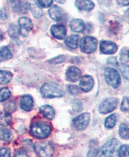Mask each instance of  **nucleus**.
I'll return each instance as SVG.
<instances>
[{"label":"nucleus","mask_w":140,"mask_h":157,"mask_svg":"<svg viewBox=\"0 0 140 157\" xmlns=\"http://www.w3.org/2000/svg\"><path fill=\"white\" fill-rule=\"evenodd\" d=\"M53 1L52 0H43V1H37V3L40 6L43 7H49L52 6Z\"/></svg>","instance_id":"obj_35"},{"label":"nucleus","mask_w":140,"mask_h":157,"mask_svg":"<svg viewBox=\"0 0 140 157\" xmlns=\"http://www.w3.org/2000/svg\"><path fill=\"white\" fill-rule=\"evenodd\" d=\"M119 157H129V146L122 145L119 150Z\"/></svg>","instance_id":"obj_32"},{"label":"nucleus","mask_w":140,"mask_h":157,"mask_svg":"<svg viewBox=\"0 0 140 157\" xmlns=\"http://www.w3.org/2000/svg\"><path fill=\"white\" fill-rule=\"evenodd\" d=\"M20 28L19 34L23 37L28 36L29 33L33 28L32 21L29 18L26 17H22L19 18L18 21Z\"/></svg>","instance_id":"obj_9"},{"label":"nucleus","mask_w":140,"mask_h":157,"mask_svg":"<svg viewBox=\"0 0 140 157\" xmlns=\"http://www.w3.org/2000/svg\"><path fill=\"white\" fill-rule=\"evenodd\" d=\"M118 146V142L115 139H111L104 144L95 157H112L115 154Z\"/></svg>","instance_id":"obj_5"},{"label":"nucleus","mask_w":140,"mask_h":157,"mask_svg":"<svg viewBox=\"0 0 140 157\" xmlns=\"http://www.w3.org/2000/svg\"><path fill=\"white\" fill-rule=\"evenodd\" d=\"M117 117L115 115L112 114L108 116L104 121V126L107 128L110 129L115 126Z\"/></svg>","instance_id":"obj_26"},{"label":"nucleus","mask_w":140,"mask_h":157,"mask_svg":"<svg viewBox=\"0 0 140 157\" xmlns=\"http://www.w3.org/2000/svg\"><path fill=\"white\" fill-rule=\"evenodd\" d=\"M7 18V13L5 9H1L0 10V19L5 20Z\"/></svg>","instance_id":"obj_40"},{"label":"nucleus","mask_w":140,"mask_h":157,"mask_svg":"<svg viewBox=\"0 0 140 157\" xmlns=\"http://www.w3.org/2000/svg\"><path fill=\"white\" fill-rule=\"evenodd\" d=\"M51 132L50 125L44 122H37L33 124L31 127L33 136L37 138H45L49 136Z\"/></svg>","instance_id":"obj_2"},{"label":"nucleus","mask_w":140,"mask_h":157,"mask_svg":"<svg viewBox=\"0 0 140 157\" xmlns=\"http://www.w3.org/2000/svg\"><path fill=\"white\" fill-rule=\"evenodd\" d=\"M6 109L7 112H13L15 111L16 109V104L15 103L13 102H8V103L6 105Z\"/></svg>","instance_id":"obj_37"},{"label":"nucleus","mask_w":140,"mask_h":157,"mask_svg":"<svg viewBox=\"0 0 140 157\" xmlns=\"http://www.w3.org/2000/svg\"><path fill=\"white\" fill-rule=\"evenodd\" d=\"M121 71L122 72L123 75L125 77V78H128V66L127 65H124V64H121L120 67Z\"/></svg>","instance_id":"obj_36"},{"label":"nucleus","mask_w":140,"mask_h":157,"mask_svg":"<svg viewBox=\"0 0 140 157\" xmlns=\"http://www.w3.org/2000/svg\"><path fill=\"white\" fill-rule=\"evenodd\" d=\"M13 78L12 73L8 71L0 70V84L8 83Z\"/></svg>","instance_id":"obj_22"},{"label":"nucleus","mask_w":140,"mask_h":157,"mask_svg":"<svg viewBox=\"0 0 140 157\" xmlns=\"http://www.w3.org/2000/svg\"><path fill=\"white\" fill-rule=\"evenodd\" d=\"M30 9L33 15L36 18H39L43 15V11L38 6H33L32 7L31 6Z\"/></svg>","instance_id":"obj_29"},{"label":"nucleus","mask_w":140,"mask_h":157,"mask_svg":"<svg viewBox=\"0 0 140 157\" xmlns=\"http://www.w3.org/2000/svg\"><path fill=\"white\" fill-rule=\"evenodd\" d=\"M14 157H29L26 152L24 150H20L17 151L15 153Z\"/></svg>","instance_id":"obj_39"},{"label":"nucleus","mask_w":140,"mask_h":157,"mask_svg":"<svg viewBox=\"0 0 140 157\" xmlns=\"http://www.w3.org/2000/svg\"><path fill=\"white\" fill-rule=\"evenodd\" d=\"M0 157H11L10 150L7 148H0Z\"/></svg>","instance_id":"obj_38"},{"label":"nucleus","mask_w":140,"mask_h":157,"mask_svg":"<svg viewBox=\"0 0 140 157\" xmlns=\"http://www.w3.org/2000/svg\"><path fill=\"white\" fill-rule=\"evenodd\" d=\"M49 15L52 20L59 21L63 18L64 13L63 9L58 6H54L49 10Z\"/></svg>","instance_id":"obj_16"},{"label":"nucleus","mask_w":140,"mask_h":157,"mask_svg":"<svg viewBox=\"0 0 140 157\" xmlns=\"http://www.w3.org/2000/svg\"><path fill=\"white\" fill-rule=\"evenodd\" d=\"M98 41L94 37L84 36L80 41V48L84 54H92L97 49Z\"/></svg>","instance_id":"obj_3"},{"label":"nucleus","mask_w":140,"mask_h":157,"mask_svg":"<svg viewBox=\"0 0 140 157\" xmlns=\"http://www.w3.org/2000/svg\"><path fill=\"white\" fill-rule=\"evenodd\" d=\"M118 100L114 97H110L106 98L99 106V112L106 114L114 111L118 105Z\"/></svg>","instance_id":"obj_6"},{"label":"nucleus","mask_w":140,"mask_h":157,"mask_svg":"<svg viewBox=\"0 0 140 157\" xmlns=\"http://www.w3.org/2000/svg\"><path fill=\"white\" fill-rule=\"evenodd\" d=\"M11 96V92L7 88L0 89V102H3Z\"/></svg>","instance_id":"obj_28"},{"label":"nucleus","mask_w":140,"mask_h":157,"mask_svg":"<svg viewBox=\"0 0 140 157\" xmlns=\"http://www.w3.org/2000/svg\"><path fill=\"white\" fill-rule=\"evenodd\" d=\"M94 86V80L91 76L85 75L81 77L79 82V87L82 91L88 92L91 91Z\"/></svg>","instance_id":"obj_14"},{"label":"nucleus","mask_w":140,"mask_h":157,"mask_svg":"<svg viewBox=\"0 0 140 157\" xmlns=\"http://www.w3.org/2000/svg\"><path fill=\"white\" fill-rule=\"evenodd\" d=\"M12 121V117L9 113L6 111L0 112V125L3 126H7L11 124Z\"/></svg>","instance_id":"obj_20"},{"label":"nucleus","mask_w":140,"mask_h":157,"mask_svg":"<svg viewBox=\"0 0 140 157\" xmlns=\"http://www.w3.org/2000/svg\"><path fill=\"white\" fill-rule=\"evenodd\" d=\"M66 60V56L65 55H59L49 60V63L52 64H57L64 63Z\"/></svg>","instance_id":"obj_30"},{"label":"nucleus","mask_w":140,"mask_h":157,"mask_svg":"<svg viewBox=\"0 0 140 157\" xmlns=\"http://www.w3.org/2000/svg\"><path fill=\"white\" fill-rule=\"evenodd\" d=\"M36 153L39 157H51L54 149L49 143H38L35 146Z\"/></svg>","instance_id":"obj_7"},{"label":"nucleus","mask_w":140,"mask_h":157,"mask_svg":"<svg viewBox=\"0 0 140 157\" xmlns=\"http://www.w3.org/2000/svg\"><path fill=\"white\" fill-rule=\"evenodd\" d=\"M120 2H119V4L122 6H126L129 4V1H120Z\"/></svg>","instance_id":"obj_41"},{"label":"nucleus","mask_w":140,"mask_h":157,"mask_svg":"<svg viewBox=\"0 0 140 157\" xmlns=\"http://www.w3.org/2000/svg\"><path fill=\"white\" fill-rule=\"evenodd\" d=\"M40 92L44 98H60L65 95L63 88L55 82L46 83L41 86Z\"/></svg>","instance_id":"obj_1"},{"label":"nucleus","mask_w":140,"mask_h":157,"mask_svg":"<svg viewBox=\"0 0 140 157\" xmlns=\"http://www.w3.org/2000/svg\"><path fill=\"white\" fill-rule=\"evenodd\" d=\"M67 90L70 94L72 95H76L78 94L80 92L79 87L77 86L69 85L67 86Z\"/></svg>","instance_id":"obj_33"},{"label":"nucleus","mask_w":140,"mask_h":157,"mask_svg":"<svg viewBox=\"0 0 140 157\" xmlns=\"http://www.w3.org/2000/svg\"><path fill=\"white\" fill-rule=\"evenodd\" d=\"M81 74V70L79 68L76 67H70L67 69L65 77L69 82H76L79 80Z\"/></svg>","instance_id":"obj_12"},{"label":"nucleus","mask_w":140,"mask_h":157,"mask_svg":"<svg viewBox=\"0 0 140 157\" xmlns=\"http://www.w3.org/2000/svg\"><path fill=\"white\" fill-rule=\"evenodd\" d=\"M70 27L71 29L74 32L80 33L84 30L85 26L84 22L80 19L74 18L70 21Z\"/></svg>","instance_id":"obj_19"},{"label":"nucleus","mask_w":140,"mask_h":157,"mask_svg":"<svg viewBox=\"0 0 140 157\" xmlns=\"http://www.w3.org/2000/svg\"><path fill=\"white\" fill-rule=\"evenodd\" d=\"M79 40V37L77 35H72L69 36L65 39V44L67 46L72 49H76L78 47V44Z\"/></svg>","instance_id":"obj_21"},{"label":"nucleus","mask_w":140,"mask_h":157,"mask_svg":"<svg viewBox=\"0 0 140 157\" xmlns=\"http://www.w3.org/2000/svg\"><path fill=\"white\" fill-rule=\"evenodd\" d=\"M75 6L80 11L90 12L95 7V4L92 1L78 0L76 1Z\"/></svg>","instance_id":"obj_15"},{"label":"nucleus","mask_w":140,"mask_h":157,"mask_svg":"<svg viewBox=\"0 0 140 157\" xmlns=\"http://www.w3.org/2000/svg\"><path fill=\"white\" fill-rule=\"evenodd\" d=\"M120 60L121 63L127 65L129 63V49L128 48L124 47L121 50L120 53Z\"/></svg>","instance_id":"obj_24"},{"label":"nucleus","mask_w":140,"mask_h":157,"mask_svg":"<svg viewBox=\"0 0 140 157\" xmlns=\"http://www.w3.org/2000/svg\"><path fill=\"white\" fill-rule=\"evenodd\" d=\"M121 111L126 112L129 109V98L127 97H124L121 104Z\"/></svg>","instance_id":"obj_34"},{"label":"nucleus","mask_w":140,"mask_h":157,"mask_svg":"<svg viewBox=\"0 0 140 157\" xmlns=\"http://www.w3.org/2000/svg\"><path fill=\"white\" fill-rule=\"evenodd\" d=\"M4 32L1 29H0V40H2L4 39Z\"/></svg>","instance_id":"obj_42"},{"label":"nucleus","mask_w":140,"mask_h":157,"mask_svg":"<svg viewBox=\"0 0 140 157\" xmlns=\"http://www.w3.org/2000/svg\"><path fill=\"white\" fill-rule=\"evenodd\" d=\"M104 75L106 82L114 89H117L120 85L121 80L117 70L112 68H106Z\"/></svg>","instance_id":"obj_4"},{"label":"nucleus","mask_w":140,"mask_h":157,"mask_svg":"<svg viewBox=\"0 0 140 157\" xmlns=\"http://www.w3.org/2000/svg\"><path fill=\"white\" fill-rule=\"evenodd\" d=\"M40 111L44 117L47 120H52L55 115V109L53 107L50 105H45L41 106V107H40Z\"/></svg>","instance_id":"obj_18"},{"label":"nucleus","mask_w":140,"mask_h":157,"mask_svg":"<svg viewBox=\"0 0 140 157\" xmlns=\"http://www.w3.org/2000/svg\"><path fill=\"white\" fill-rule=\"evenodd\" d=\"M50 33L54 37L61 40L64 39L66 35V28L64 25L61 24H55L50 29Z\"/></svg>","instance_id":"obj_13"},{"label":"nucleus","mask_w":140,"mask_h":157,"mask_svg":"<svg viewBox=\"0 0 140 157\" xmlns=\"http://www.w3.org/2000/svg\"><path fill=\"white\" fill-rule=\"evenodd\" d=\"M100 50L103 54L110 55L117 52L118 46L112 41L103 40L100 44Z\"/></svg>","instance_id":"obj_11"},{"label":"nucleus","mask_w":140,"mask_h":157,"mask_svg":"<svg viewBox=\"0 0 140 157\" xmlns=\"http://www.w3.org/2000/svg\"><path fill=\"white\" fill-rule=\"evenodd\" d=\"M13 55L7 47L3 46L0 48V61H5L12 58Z\"/></svg>","instance_id":"obj_23"},{"label":"nucleus","mask_w":140,"mask_h":157,"mask_svg":"<svg viewBox=\"0 0 140 157\" xmlns=\"http://www.w3.org/2000/svg\"><path fill=\"white\" fill-rule=\"evenodd\" d=\"M11 138V133L7 129L0 128V139L4 141H9Z\"/></svg>","instance_id":"obj_27"},{"label":"nucleus","mask_w":140,"mask_h":157,"mask_svg":"<svg viewBox=\"0 0 140 157\" xmlns=\"http://www.w3.org/2000/svg\"><path fill=\"white\" fill-rule=\"evenodd\" d=\"M119 134L122 139H129V127L126 124H122L119 127Z\"/></svg>","instance_id":"obj_25"},{"label":"nucleus","mask_w":140,"mask_h":157,"mask_svg":"<svg viewBox=\"0 0 140 157\" xmlns=\"http://www.w3.org/2000/svg\"><path fill=\"white\" fill-rule=\"evenodd\" d=\"M90 115L89 113H85L80 114L75 118L72 121L74 127L79 130H83L89 125L90 121Z\"/></svg>","instance_id":"obj_8"},{"label":"nucleus","mask_w":140,"mask_h":157,"mask_svg":"<svg viewBox=\"0 0 140 157\" xmlns=\"http://www.w3.org/2000/svg\"><path fill=\"white\" fill-rule=\"evenodd\" d=\"M34 106V101L32 97L29 95H25L21 98L20 101V106L24 111H30Z\"/></svg>","instance_id":"obj_17"},{"label":"nucleus","mask_w":140,"mask_h":157,"mask_svg":"<svg viewBox=\"0 0 140 157\" xmlns=\"http://www.w3.org/2000/svg\"><path fill=\"white\" fill-rule=\"evenodd\" d=\"M10 2L13 10L18 13H25L31 9V4L26 1H11Z\"/></svg>","instance_id":"obj_10"},{"label":"nucleus","mask_w":140,"mask_h":157,"mask_svg":"<svg viewBox=\"0 0 140 157\" xmlns=\"http://www.w3.org/2000/svg\"><path fill=\"white\" fill-rule=\"evenodd\" d=\"M8 34L11 37H16L19 34V30L18 28L14 24H12L10 26L8 29Z\"/></svg>","instance_id":"obj_31"}]
</instances>
